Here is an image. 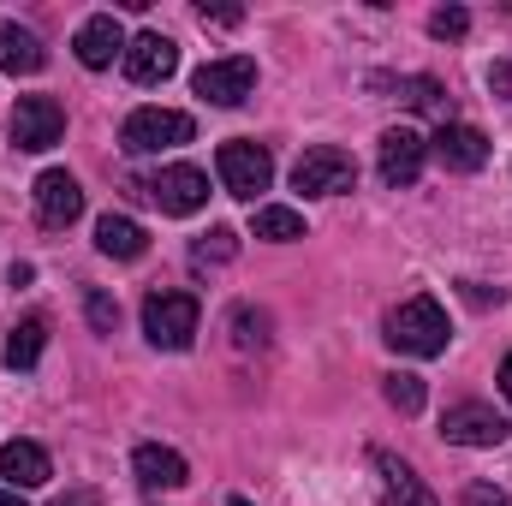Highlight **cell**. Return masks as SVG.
<instances>
[{"label": "cell", "mask_w": 512, "mask_h": 506, "mask_svg": "<svg viewBox=\"0 0 512 506\" xmlns=\"http://www.w3.org/2000/svg\"><path fill=\"white\" fill-rule=\"evenodd\" d=\"M447 340H453L447 310L429 292H417V298H405V304L387 310V346L393 352H405V358H441Z\"/></svg>", "instance_id": "1"}, {"label": "cell", "mask_w": 512, "mask_h": 506, "mask_svg": "<svg viewBox=\"0 0 512 506\" xmlns=\"http://www.w3.org/2000/svg\"><path fill=\"white\" fill-rule=\"evenodd\" d=\"M292 185L304 197H346V191H358V161L340 143H316L292 161Z\"/></svg>", "instance_id": "2"}, {"label": "cell", "mask_w": 512, "mask_h": 506, "mask_svg": "<svg viewBox=\"0 0 512 506\" xmlns=\"http://www.w3.org/2000/svg\"><path fill=\"white\" fill-rule=\"evenodd\" d=\"M197 316H203V304L191 292H149L143 298V334L161 352H185L197 340Z\"/></svg>", "instance_id": "3"}, {"label": "cell", "mask_w": 512, "mask_h": 506, "mask_svg": "<svg viewBox=\"0 0 512 506\" xmlns=\"http://www.w3.org/2000/svg\"><path fill=\"white\" fill-rule=\"evenodd\" d=\"M131 197H149L161 215H197L209 203V173L203 167H161L149 179H131Z\"/></svg>", "instance_id": "4"}, {"label": "cell", "mask_w": 512, "mask_h": 506, "mask_svg": "<svg viewBox=\"0 0 512 506\" xmlns=\"http://www.w3.org/2000/svg\"><path fill=\"white\" fill-rule=\"evenodd\" d=\"M215 173H221V191L256 203V191H268V179H274V155L251 137H233V143L215 149Z\"/></svg>", "instance_id": "5"}, {"label": "cell", "mask_w": 512, "mask_h": 506, "mask_svg": "<svg viewBox=\"0 0 512 506\" xmlns=\"http://www.w3.org/2000/svg\"><path fill=\"white\" fill-rule=\"evenodd\" d=\"M191 137H197V126L179 108H137L126 126H120V143H126L131 155H161V149H179Z\"/></svg>", "instance_id": "6"}, {"label": "cell", "mask_w": 512, "mask_h": 506, "mask_svg": "<svg viewBox=\"0 0 512 506\" xmlns=\"http://www.w3.org/2000/svg\"><path fill=\"white\" fill-rule=\"evenodd\" d=\"M441 435H447L453 447H501L512 435V423H507V411H495V405H483V399H465V405H447Z\"/></svg>", "instance_id": "7"}, {"label": "cell", "mask_w": 512, "mask_h": 506, "mask_svg": "<svg viewBox=\"0 0 512 506\" xmlns=\"http://www.w3.org/2000/svg\"><path fill=\"white\" fill-rule=\"evenodd\" d=\"M191 90H197L203 102H215V108H239V102L256 90V60H251V54L209 60V66H197V72H191Z\"/></svg>", "instance_id": "8"}, {"label": "cell", "mask_w": 512, "mask_h": 506, "mask_svg": "<svg viewBox=\"0 0 512 506\" xmlns=\"http://www.w3.org/2000/svg\"><path fill=\"white\" fill-rule=\"evenodd\" d=\"M60 137H66V108H60L54 96H18V108H12V143H18V149L42 155V149H54Z\"/></svg>", "instance_id": "9"}, {"label": "cell", "mask_w": 512, "mask_h": 506, "mask_svg": "<svg viewBox=\"0 0 512 506\" xmlns=\"http://www.w3.org/2000/svg\"><path fill=\"white\" fill-rule=\"evenodd\" d=\"M84 215V191H78V179L66 173V167H48L42 179H36V221L42 227H72Z\"/></svg>", "instance_id": "10"}, {"label": "cell", "mask_w": 512, "mask_h": 506, "mask_svg": "<svg viewBox=\"0 0 512 506\" xmlns=\"http://www.w3.org/2000/svg\"><path fill=\"white\" fill-rule=\"evenodd\" d=\"M173 72H179V48H173V36L143 30V36H131L126 42V78L131 84H167Z\"/></svg>", "instance_id": "11"}, {"label": "cell", "mask_w": 512, "mask_h": 506, "mask_svg": "<svg viewBox=\"0 0 512 506\" xmlns=\"http://www.w3.org/2000/svg\"><path fill=\"white\" fill-rule=\"evenodd\" d=\"M72 48H78V60H84L90 72H108L114 60H126V30H120V18H114V12H96V18H84V24H78Z\"/></svg>", "instance_id": "12"}, {"label": "cell", "mask_w": 512, "mask_h": 506, "mask_svg": "<svg viewBox=\"0 0 512 506\" xmlns=\"http://www.w3.org/2000/svg\"><path fill=\"white\" fill-rule=\"evenodd\" d=\"M382 179L387 185H417V173H423V161H429V143L417 137L411 126H393L382 131Z\"/></svg>", "instance_id": "13"}, {"label": "cell", "mask_w": 512, "mask_h": 506, "mask_svg": "<svg viewBox=\"0 0 512 506\" xmlns=\"http://www.w3.org/2000/svg\"><path fill=\"white\" fill-rule=\"evenodd\" d=\"M429 149L441 155V167H447V173H477V167H489V137H483L477 126H459V120L435 131V143H429Z\"/></svg>", "instance_id": "14"}, {"label": "cell", "mask_w": 512, "mask_h": 506, "mask_svg": "<svg viewBox=\"0 0 512 506\" xmlns=\"http://www.w3.org/2000/svg\"><path fill=\"white\" fill-rule=\"evenodd\" d=\"M131 477H137L149 495H161V489H185V483H191V465H185L173 447H155V441H149V447L131 453Z\"/></svg>", "instance_id": "15"}, {"label": "cell", "mask_w": 512, "mask_h": 506, "mask_svg": "<svg viewBox=\"0 0 512 506\" xmlns=\"http://www.w3.org/2000/svg\"><path fill=\"white\" fill-rule=\"evenodd\" d=\"M48 477H54V465L36 441H6L0 447V483L6 489H42Z\"/></svg>", "instance_id": "16"}, {"label": "cell", "mask_w": 512, "mask_h": 506, "mask_svg": "<svg viewBox=\"0 0 512 506\" xmlns=\"http://www.w3.org/2000/svg\"><path fill=\"white\" fill-rule=\"evenodd\" d=\"M370 465L382 471V489H387L382 506H441L423 483H417V471H411L405 459H393V453H370Z\"/></svg>", "instance_id": "17"}, {"label": "cell", "mask_w": 512, "mask_h": 506, "mask_svg": "<svg viewBox=\"0 0 512 506\" xmlns=\"http://www.w3.org/2000/svg\"><path fill=\"white\" fill-rule=\"evenodd\" d=\"M48 66V48L24 30V24H0V72H12V78H30V72H42Z\"/></svg>", "instance_id": "18"}, {"label": "cell", "mask_w": 512, "mask_h": 506, "mask_svg": "<svg viewBox=\"0 0 512 506\" xmlns=\"http://www.w3.org/2000/svg\"><path fill=\"white\" fill-rule=\"evenodd\" d=\"M96 251L114 256V262H137V256L149 251V233H143L131 215H114V209H108V215L96 221Z\"/></svg>", "instance_id": "19"}, {"label": "cell", "mask_w": 512, "mask_h": 506, "mask_svg": "<svg viewBox=\"0 0 512 506\" xmlns=\"http://www.w3.org/2000/svg\"><path fill=\"white\" fill-rule=\"evenodd\" d=\"M42 346H48V322L42 316H24L12 334H6V370H36V358H42Z\"/></svg>", "instance_id": "20"}, {"label": "cell", "mask_w": 512, "mask_h": 506, "mask_svg": "<svg viewBox=\"0 0 512 506\" xmlns=\"http://www.w3.org/2000/svg\"><path fill=\"white\" fill-rule=\"evenodd\" d=\"M399 102L417 108V114H429V120H441V126H453V96H447L435 78H405V84H399Z\"/></svg>", "instance_id": "21"}, {"label": "cell", "mask_w": 512, "mask_h": 506, "mask_svg": "<svg viewBox=\"0 0 512 506\" xmlns=\"http://www.w3.org/2000/svg\"><path fill=\"white\" fill-rule=\"evenodd\" d=\"M251 233L268 239V245H292V239H304V215L298 209H280V203H262L251 215Z\"/></svg>", "instance_id": "22"}, {"label": "cell", "mask_w": 512, "mask_h": 506, "mask_svg": "<svg viewBox=\"0 0 512 506\" xmlns=\"http://www.w3.org/2000/svg\"><path fill=\"white\" fill-rule=\"evenodd\" d=\"M382 393H387V405H393L399 417H417V411H423V376H411V370L382 376Z\"/></svg>", "instance_id": "23"}, {"label": "cell", "mask_w": 512, "mask_h": 506, "mask_svg": "<svg viewBox=\"0 0 512 506\" xmlns=\"http://www.w3.org/2000/svg\"><path fill=\"white\" fill-rule=\"evenodd\" d=\"M233 256H239V233H233V227H209V233L191 245V262H197V268H209V262H233Z\"/></svg>", "instance_id": "24"}, {"label": "cell", "mask_w": 512, "mask_h": 506, "mask_svg": "<svg viewBox=\"0 0 512 506\" xmlns=\"http://www.w3.org/2000/svg\"><path fill=\"white\" fill-rule=\"evenodd\" d=\"M233 346H239V352L268 346V316H262V310H251V304H239V310H233Z\"/></svg>", "instance_id": "25"}, {"label": "cell", "mask_w": 512, "mask_h": 506, "mask_svg": "<svg viewBox=\"0 0 512 506\" xmlns=\"http://www.w3.org/2000/svg\"><path fill=\"white\" fill-rule=\"evenodd\" d=\"M84 316H90L96 334H114V328H120V304H114L102 286H84Z\"/></svg>", "instance_id": "26"}, {"label": "cell", "mask_w": 512, "mask_h": 506, "mask_svg": "<svg viewBox=\"0 0 512 506\" xmlns=\"http://www.w3.org/2000/svg\"><path fill=\"white\" fill-rule=\"evenodd\" d=\"M465 30H471V12H465V6H435V12H429V36L459 42Z\"/></svg>", "instance_id": "27"}, {"label": "cell", "mask_w": 512, "mask_h": 506, "mask_svg": "<svg viewBox=\"0 0 512 506\" xmlns=\"http://www.w3.org/2000/svg\"><path fill=\"white\" fill-rule=\"evenodd\" d=\"M465 506H512V501H507V489H495V483H471Z\"/></svg>", "instance_id": "28"}, {"label": "cell", "mask_w": 512, "mask_h": 506, "mask_svg": "<svg viewBox=\"0 0 512 506\" xmlns=\"http://www.w3.org/2000/svg\"><path fill=\"white\" fill-rule=\"evenodd\" d=\"M465 298H471L477 310H489V304H501L507 292H501V286H483V280H465Z\"/></svg>", "instance_id": "29"}, {"label": "cell", "mask_w": 512, "mask_h": 506, "mask_svg": "<svg viewBox=\"0 0 512 506\" xmlns=\"http://www.w3.org/2000/svg\"><path fill=\"white\" fill-rule=\"evenodd\" d=\"M197 18H203V24H227V30H233L245 12H239V6H197Z\"/></svg>", "instance_id": "30"}, {"label": "cell", "mask_w": 512, "mask_h": 506, "mask_svg": "<svg viewBox=\"0 0 512 506\" xmlns=\"http://www.w3.org/2000/svg\"><path fill=\"white\" fill-rule=\"evenodd\" d=\"M489 90H495V96H512V66H507V60H495V66H489Z\"/></svg>", "instance_id": "31"}, {"label": "cell", "mask_w": 512, "mask_h": 506, "mask_svg": "<svg viewBox=\"0 0 512 506\" xmlns=\"http://www.w3.org/2000/svg\"><path fill=\"white\" fill-rule=\"evenodd\" d=\"M54 506H102V495H96V489H66Z\"/></svg>", "instance_id": "32"}, {"label": "cell", "mask_w": 512, "mask_h": 506, "mask_svg": "<svg viewBox=\"0 0 512 506\" xmlns=\"http://www.w3.org/2000/svg\"><path fill=\"white\" fill-rule=\"evenodd\" d=\"M501 393H507V405H512V358L501 364Z\"/></svg>", "instance_id": "33"}, {"label": "cell", "mask_w": 512, "mask_h": 506, "mask_svg": "<svg viewBox=\"0 0 512 506\" xmlns=\"http://www.w3.org/2000/svg\"><path fill=\"white\" fill-rule=\"evenodd\" d=\"M0 506H24L18 501V489H0Z\"/></svg>", "instance_id": "34"}, {"label": "cell", "mask_w": 512, "mask_h": 506, "mask_svg": "<svg viewBox=\"0 0 512 506\" xmlns=\"http://www.w3.org/2000/svg\"><path fill=\"white\" fill-rule=\"evenodd\" d=\"M227 506H251V501H227Z\"/></svg>", "instance_id": "35"}]
</instances>
